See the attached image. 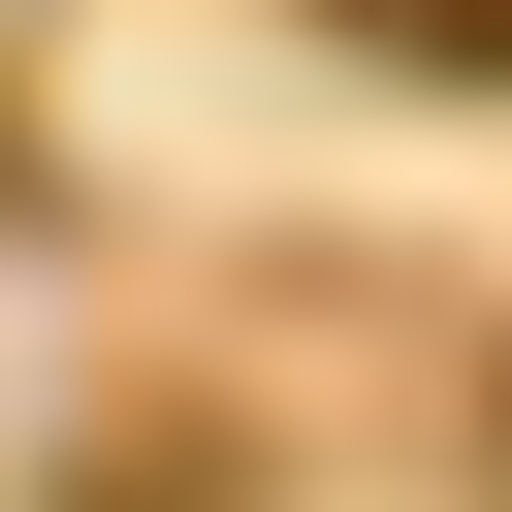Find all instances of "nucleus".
Listing matches in <instances>:
<instances>
[{"label": "nucleus", "instance_id": "obj_1", "mask_svg": "<svg viewBox=\"0 0 512 512\" xmlns=\"http://www.w3.org/2000/svg\"><path fill=\"white\" fill-rule=\"evenodd\" d=\"M352 32H384V64H512V0H352Z\"/></svg>", "mask_w": 512, "mask_h": 512}]
</instances>
